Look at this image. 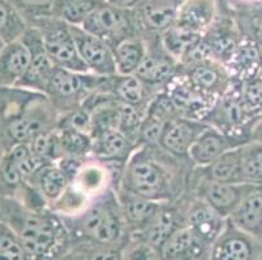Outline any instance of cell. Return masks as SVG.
Masks as SVG:
<instances>
[{
    "mask_svg": "<svg viewBox=\"0 0 262 260\" xmlns=\"http://www.w3.org/2000/svg\"><path fill=\"white\" fill-rule=\"evenodd\" d=\"M0 220L11 226L33 260H59L70 249V233L63 220L16 198H0Z\"/></svg>",
    "mask_w": 262,
    "mask_h": 260,
    "instance_id": "1",
    "label": "cell"
},
{
    "mask_svg": "<svg viewBox=\"0 0 262 260\" xmlns=\"http://www.w3.org/2000/svg\"><path fill=\"white\" fill-rule=\"evenodd\" d=\"M64 221V220H63ZM66 224L72 243L125 245L129 237L120 206L114 198L106 197L68 220Z\"/></svg>",
    "mask_w": 262,
    "mask_h": 260,
    "instance_id": "2",
    "label": "cell"
},
{
    "mask_svg": "<svg viewBox=\"0 0 262 260\" xmlns=\"http://www.w3.org/2000/svg\"><path fill=\"white\" fill-rule=\"evenodd\" d=\"M123 185L124 192L159 202L171 198L172 173L153 157L140 154L128 163Z\"/></svg>",
    "mask_w": 262,
    "mask_h": 260,
    "instance_id": "3",
    "label": "cell"
},
{
    "mask_svg": "<svg viewBox=\"0 0 262 260\" xmlns=\"http://www.w3.org/2000/svg\"><path fill=\"white\" fill-rule=\"evenodd\" d=\"M29 26H35L40 32L45 50L56 68L67 69L76 73L90 72L78 55L68 23L58 18L45 17L34 21Z\"/></svg>",
    "mask_w": 262,
    "mask_h": 260,
    "instance_id": "4",
    "label": "cell"
},
{
    "mask_svg": "<svg viewBox=\"0 0 262 260\" xmlns=\"http://www.w3.org/2000/svg\"><path fill=\"white\" fill-rule=\"evenodd\" d=\"M81 28L103 39L111 49L121 40L137 37L141 33L135 9L118 8L106 2L90 14Z\"/></svg>",
    "mask_w": 262,
    "mask_h": 260,
    "instance_id": "5",
    "label": "cell"
},
{
    "mask_svg": "<svg viewBox=\"0 0 262 260\" xmlns=\"http://www.w3.org/2000/svg\"><path fill=\"white\" fill-rule=\"evenodd\" d=\"M30 51V64L25 76L16 86L34 91L43 92L47 95L49 83L54 73L55 65L50 60L49 55L43 46L42 34L35 26H29L21 38Z\"/></svg>",
    "mask_w": 262,
    "mask_h": 260,
    "instance_id": "6",
    "label": "cell"
},
{
    "mask_svg": "<svg viewBox=\"0 0 262 260\" xmlns=\"http://www.w3.org/2000/svg\"><path fill=\"white\" fill-rule=\"evenodd\" d=\"M261 243L227 219L225 229L209 250L208 260H258Z\"/></svg>",
    "mask_w": 262,
    "mask_h": 260,
    "instance_id": "7",
    "label": "cell"
},
{
    "mask_svg": "<svg viewBox=\"0 0 262 260\" xmlns=\"http://www.w3.org/2000/svg\"><path fill=\"white\" fill-rule=\"evenodd\" d=\"M78 55L95 76L110 77L116 73L113 49L101 38L90 34L81 26L70 25Z\"/></svg>",
    "mask_w": 262,
    "mask_h": 260,
    "instance_id": "8",
    "label": "cell"
},
{
    "mask_svg": "<svg viewBox=\"0 0 262 260\" xmlns=\"http://www.w3.org/2000/svg\"><path fill=\"white\" fill-rule=\"evenodd\" d=\"M185 0H141L135 8L141 32L163 34L175 25L180 7Z\"/></svg>",
    "mask_w": 262,
    "mask_h": 260,
    "instance_id": "9",
    "label": "cell"
},
{
    "mask_svg": "<svg viewBox=\"0 0 262 260\" xmlns=\"http://www.w3.org/2000/svg\"><path fill=\"white\" fill-rule=\"evenodd\" d=\"M256 187L258 186L251 183L218 182L208 180L202 183L200 192L204 202H206L222 218L228 219L240 202Z\"/></svg>",
    "mask_w": 262,
    "mask_h": 260,
    "instance_id": "10",
    "label": "cell"
},
{
    "mask_svg": "<svg viewBox=\"0 0 262 260\" xmlns=\"http://www.w3.org/2000/svg\"><path fill=\"white\" fill-rule=\"evenodd\" d=\"M209 250L210 247L183 224L168 235L158 252L162 260H208Z\"/></svg>",
    "mask_w": 262,
    "mask_h": 260,
    "instance_id": "11",
    "label": "cell"
},
{
    "mask_svg": "<svg viewBox=\"0 0 262 260\" xmlns=\"http://www.w3.org/2000/svg\"><path fill=\"white\" fill-rule=\"evenodd\" d=\"M205 128V124L196 120L171 119L164 125L159 143L170 154L175 156H185Z\"/></svg>",
    "mask_w": 262,
    "mask_h": 260,
    "instance_id": "12",
    "label": "cell"
},
{
    "mask_svg": "<svg viewBox=\"0 0 262 260\" xmlns=\"http://www.w3.org/2000/svg\"><path fill=\"white\" fill-rule=\"evenodd\" d=\"M101 78L103 77H90L86 73H76L55 66L49 83L47 97L60 100H70L73 97L78 98L93 87H97V85L101 82Z\"/></svg>",
    "mask_w": 262,
    "mask_h": 260,
    "instance_id": "13",
    "label": "cell"
},
{
    "mask_svg": "<svg viewBox=\"0 0 262 260\" xmlns=\"http://www.w3.org/2000/svg\"><path fill=\"white\" fill-rule=\"evenodd\" d=\"M233 147H236V145L232 143L231 138H228L225 133L215 128L206 126L190 146L188 156L197 166L209 167Z\"/></svg>",
    "mask_w": 262,
    "mask_h": 260,
    "instance_id": "14",
    "label": "cell"
},
{
    "mask_svg": "<svg viewBox=\"0 0 262 260\" xmlns=\"http://www.w3.org/2000/svg\"><path fill=\"white\" fill-rule=\"evenodd\" d=\"M216 0H185L180 7L175 26L205 34L216 20Z\"/></svg>",
    "mask_w": 262,
    "mask_h": 260,
    "instance_id": "15",
    "label": "cell"
},
{
    "mask_svg": "<svg viewBox=\"0 0 262 260\" xmlns=\"http://www.w3.org/2000/svg\"><path fill=\"white\" fill-rule=\"evenodd\" d=\"M30 64V51L21 39L0 50V86H16Z\"/></svg>",
    "mask_w": 262,
    "mask_h": 260,
    "instance_id": "16",
    "label": "cell"
},
{
    "mask_svg": "<svg viewBox=\"0 0 262 260\" xmlns=\"http://www.w3.org/2000/svg\"><path fill=\"white\" fill-rule=\"evenodd\" d=\"M228 220L242 232L262 242V186L256 187L240 202Z\"/></svg>",
    "mask_w": 262,
    "mask_h": 260,
    "instance_id": "17",
    "label": "cell"
},
{
    "mask_svg": "<svg viewBox=\"0 0 262 260\" xmlns=\"http://www.w3.org/2000/svg\"><path fill=\"white\" fill-rule=\"evenodd\" d=\"M159 206L161 203L158 202H153L139 195L124 192L120 209L129 238L139 235L144 230L145 226L149 224V221L158 211Z\"/></svg>",
    "mask_w": 262,
    "mask_h": 260,
    "instance_id": "18",
    "label": "cell"
},
{
    "mask_svg": "<svg viewBox=\"0 0 262 260\" xmlns=\"http://www.w3.org/2000/svg\"><path fill=\"white\" fill-rule=\"evenodd\" d=\"M227 219L216 214L206 202L197 203L189 209L185 224L193 230V233L209 247L219 237L225 229Z\"/></svg>",
    "mask_w": 262,
    "mask_h": 260,
    "instance_id": "19",
    "label": "cell"
},
{
    "mask_svg": "<svg viewBox=\"0 0 262 260\" xmlns=\"http://www.w3.org/2000/svg\"><path fill=\"white\" fill-rule=\"evenodd\" d=\"M228 64L240 83L262 76L261 52L258 44L251 38L243 37Z\"/></svg>",
    "mask_w": 262,
    "mask_h": 260,
    "instance_id": "20",
    "label": "cell"
},
{
    "mask_svg": "<svg viewBox=\"0 0 262 260\" xmlns=\"http://www.w3.org/2000/svg\"><path fill=\"white\" fill-rule=\"evenodd\" d=\"M45 200L55 202L60 199L70 185V177L66 172L54 163L45 164L40 167L28 181Z\"/></svg>",
    "mask_w": 262,
    "mask_h": 260,
    "instance_id": "21",
    "label": "cell"
},
{
    "mask_svg": "<svg viewBox=\"0 0 262 260\" xmlns=\"http://www.w3.org/2000/svg\"><path fill=\"white\" fill-rule=\"evenodd\" d=\"M180 225H183V223H179L178 214L170 207H164L161 204L158 211L156 212L153 219L149 221V224L145 226L144 230L139 235L130 238L142 240L159 251V249L164 243V241L167 240L168 235Z\"/></svg>",
    "mask_w": 262,
    "mask_h": 260,
    "instance_id": "22",
    "label": "cell"
},
{
    "mask_svg": "<svg viewBox=\"0 0 262 260\" xmlns=\"http://www.w3.org/2000/svg\"><path fill=\"white\" fill-rule=\"evenodd\" d=\"M130 150V139L119 130H104L94 134L92 151L102 160H127Z\"/></svg>",
    "mask_w": 262,
    "mask_h": 260,
    "instance_id": "23",
    "label": "cell"
},
{
    "mask_svg": "<svg viewBox=\"0 0 262 260\" xmlns=\"http://www.w3.org/2000/svg\"><path fill=\"white\" fill-rule=\"evenodd\" d=\"M116 73L119 76H132L139 69L146 56V46L141 35L121 40L113 49Z\"/></svg>",
    "mask_w": 262,
    "mask_h": 260,
    "instance_id": "24",
    "label": "cell"
},
{
    "mask_svg": "<svg viewBox=\"0 0 262 260\" xmlns=\"http://www.w3.org/2000/svg\"><path fill=\"white\" fill-rule=\"evenodd\" d=\"M161 35L162 47L173 59L189 57V55L201 44L204 38L201 33L190 32L175 25Z\"/></svg>",
    "mask_w": 262,
    "mask_h": 260,
    "instance_id": "25",
    "label": "cell"
},
{
    "mask_svg": "<svg viewBox=\"0 0 262 260\" xmlns=\"http://www.w3.org/2000/svg\"><path fill=\"white\" fill-rule=\"evenodd\" d=\"M104 0H55L51 17L72 26H82Z\"/></svg>",
    "mask_w": 262,
    "mask_h": 260,
    "instance_id": "26",
    "label": "cell"
},
{
    "mask_svg": "<svg viewBox=\"0 0 262 260\" xmlns=\"http://www.w3.org/2000/svg\"><path fill=\"white\" fill-rule=\"evenodd\" d=\"M209 180L218 182L243 183L242 145L226 151L218 160L209 166Z\"/></svg>",
    "mask_w": 262,
    "mask_h": 260,
    "instance_id": "27",
    "label": "cell"
},
{
    "mask_svg": "<svg viewBox=\"0 0 262 260\" xmlns=\"http://www.w3.org/2000/svg\"><path fill=\"white\" fill-rule=\"evenodd\" d=\"M29 25L7 0H0V39L6 44L21 39Z\"/></svg>",
    "mask_w": 262,
    "mask_h": 260,
    "instance_id": "28",
    "label": "cell"
},
{
    "mask_svg": "<svg viewBox=\"0 0 262 260\" xmlns=\"http://www.w3.org/2000/svg\"><path fill=\"white\" fill-rule=\"evenodd\" d=\"M242 181L262 186V143L251 140L242 145Z\"/></svg>",
    "mask_w": 262,
    "mask_h": 260,
    "instance_id": "29",
    "label": "cell"
},
{
    "mask_svg": "<svg viewBox=\"0 0 262 260\" xmlns=\"http://www.w3.org/2000/svg\"><path fill=\"white\" fill-rule=\"evenodd\" d=\"M172 73L173 66L171 60L146 54L135 76H137L144 83H161L168 80Z\"/></svg>",
    "mask_w": 262,
    "mask_h": 260,
    "instance_id": "30",
    "label": "cell"
},
{
    "mask_svg": "<svg viewBox=\"0 0 262 260\" xmlns=\"http://www.w3.org/2000/svg\"><path fill=\"white\" fill-rule=\"evenodd\" d=\"M225 76L215 66L205 60L196 61V65L189 73V82L202 92H210L225 85Z\"/></svg>",
    "mask_w": 262,
    "mask_h": 260,
    "instance_id": "31",
    "label": "cell"
},
{
    "mask_svg": "<svg viewBox=\"0 0 262 260\" xmlns=\"http://www.w3.org/2000/svg\"><path fill=\"white\" fill-rule=\"evenodd\" d=\"M0 260H33L11 226L0 220Z\"/></svg>",
    "mask_w": 262,
    "mask_h": 260,
    "instance_id": "32",
    "label": "cell"
},
{
    "mask_svg": "<svg viewBox=\"0 0 262 260\" xmlns=\"http://www.w3.org/2000/svg\"><path fill=\"white\" fill-rule=\"evenodd\" d=\"M61 145L64 155L71 157H80L92 151L93 140L89 134L76 129H60Z\"/></svg>",
    "mask_w": 262,
    "mask_h": 260,
    "instance_id": "33",
    "label": "cell"
},
{
    "mask_svg": "<svg viewBox=\"0 0 262 260\" xmlns=\"http://www.w3.org/2000/svg\"><path fill=\"white\" fill-rule=\"evenodd\" d=\"M25 18L28 25L39 18L51 17L55 0H7Z\"/></svg>",
    "mask_w": 262,
    "mask_h": 260,
    "instance_id": "34",
    "label": "cell"
},
{
    "mask_svg": "<svg viewBox=\"0 0 262 260\" xmlns=\"http://www.w3.org/2000/svg\"><path fill=\"white\" fill-rule=\"evenodd\" d=\"M121 80L116 83V92L123 103L137 107L145 99L144 82L137 76H120Z\"/></svg>",
    "mask_w": 262,
    "mask_h": 260,
    "instance_id": "35",
    "label": "cell"
},
{
    "mask_svg": "<svg viewBox=\"0 0 262 260\" xmlns=\"http://www.w3.org/2000/svg\"><path fill=\"white\" fill-rule=\"evenodd\" d=\"M240 98L257 119L262 117V76L240 83Z\"/></svg>",
    "mask_w": 262,
    "mask_h": 260,
    "instance_id": "36",
    "label": "cell"
},
{
    "mask_svg": "<svg viewBox=\"0 0 262 260\" xmlns=\"http://www.w3.org/2000/svg\"><path fill=\"white\" fill-rule=\"evenodd\" d=\"M121 260H162L158 250L139 238H129L124 246Z\"/></svg>",
    "mask_w": 262,
    "mask_h": 260,
    "instance_id": "37",
    "label": "cell"
},
{
    "mask_svg": "<svg viewBox=\"0 0 262 260\" xmlns=\"http://www.w3.org/2000/svg\"><path fill=\"white\" fill-rule=\"evenodd\" d=\"M248 34L245 37L253 39L257 44L262 46V11L256 12L248 18Z\"/></svg>",
    "mask_w": 262,
    "mask_h": 260,
    "instance_id": "38",
    "label": "cell"
},
{
    "mask_svg": "<svg viewBox=\"0 0 262 260\" xmlns=\"http://www.w3.org/2000/svg\"><path fill=\"white\" fill-rule=\"evenodd\" d=\"M106 3L123 9H135L141 0H104Z\"/></svg>",
    "mask_w": 262,
    "mask_h": 260,
    "instance_id": "39",
    "label": "cell"
},
{
    "mask_svg": "<svg viewBox=\"0 0 262 260\" xmlns=\"http://www.w3.org/2000/svg\"><path fill=\"white\" fill-rule=\"evenodd\" d=\"M251 140L252 142L262 143V117H259L253 124L251 129Z\"/></svg>",
    "mask_w": 262,
    "mask_h": 260,
    "instance_id": "40",
    "label": "cell"
},
{
    "mask_svg": "<svg viewBox=\"0 0 262 260\" xmlns=\"http://www.w3.org/2000/svg\"><path fill=\"white\" fill-rule=\"evenodd\" d=\"M4 46H6V43H4V42H3V40L0 39V50L3 49V47H4Z\"/></svg>",
    "mask_w": 262,
    "mask_h": 260,
    "instance_id": "41",
    "label": "cell"
},
{
    "mask_svg": "<svg viewBox=\"0 0 262 260\" xmlns=\"http://www.w3.org/2000/svg\"><path fill=\"white\" fill-rule=\"evenodd\" d=\"M3 152H4V149H3V146H2V145H0V156H2V155H3Z\"/></svg>",
    "mask_w": 262,
    "mask_h": 260,
    "instance_id": "42",
    "label": "cell"
},
{
    "mask_svg": "<svg viewBox=\"0 0 262 260\" xmlns=\"http://www.w3.org/2000/svg\"><path fill=\"white\" fill-rule=\"evenodd\" d=\"M258 47H259V52H261V66H262V46H259L258 44Z\"/></svg>",
    "mask_w": 262,
    "mask_h": 260,
    "instance_id": "43",
    "label": "cell"
},
{
    "mask_svg": "<svg viewBox=\"0 0 262 260\" xmlns=\"http://www.w3.org/2000/svg\"><path fill=\"white\" fill-rule=\"evenodd\" d=\"M59 260H70V259H68V257H66V256H64V255H63V256H61Z\"/></svg>",
    "mask_w": 262,
    "mask_h": 260,
    "instance_id": "44",
    "label": "cell"
}]
</instances>
